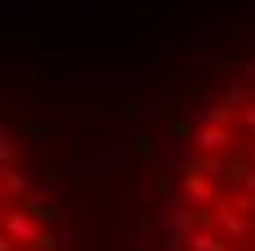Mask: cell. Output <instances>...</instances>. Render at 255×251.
<instances>
[{
  "label": "cell",
  "mask_w": 255,
  "mask_h": 251,
  "mask_svg": "<svg viewBox=\"0 0 255 251\" xmlns=\"http://www.w3.org/2000/svg\"><path fill=\"white\" fill-rule=\"evenodd\" d=\"M158 251H255V57L194 101L180 128Z\"/></svg>",
  "instance_id": "cell-1"
},
{
  "label": "cell",
  "mask_w": 255,
  "mask_h": 251,
  "mask_svg": "<svg viewBox=\"0 0 255 251\" xmlns=\"http://www.w3.org/2000/svg\"><path fill=\"white\" fill-rule=\"evenodd\" d=\"M4 251H62L57 207L22 146L4 141Z\"/></svg>",
  "instance_id": "cell-2"
}]
</instances>
